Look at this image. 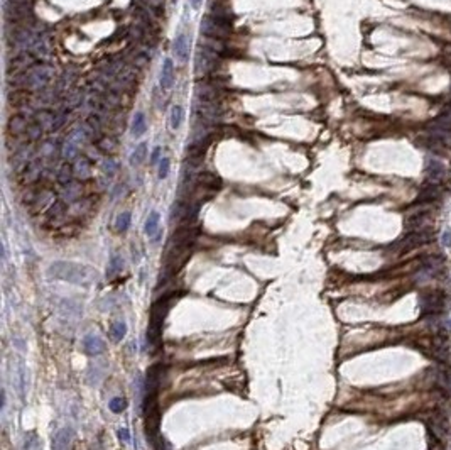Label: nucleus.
Returning a JSON list of instances; mask_svg holds the SVG:
<instances>
[{"instance_id": "f257e3e1", "label": "nucleus", "mask_w": 451, "mask_h": 450, "mask_svg": "<svg viewBox=\"0 0 451 450\" xmlns=\"http://www.w3.org/2000/svg\"><path fill=\"white\" fill-rule=\"evenodd\" d=\"M198 230L189 224L179 227L172 234L169 244L164 256V276H172L179 271V268L184 266V263L191 256V250L196 241Z\"/></svg>"}, {"instance_id": "f03ea898", "label": "nucleus", "mask_w": 451, "mask_h": 450, "mask_svg": "<svg viewBox=\"0 0 451 450\" xmlns=\"http://www.w3.org/2000/svg\"><path fill=\"white\" fill-rule=\"evenodd\" d=\"M51 278L61 279V281L71 283L78 286H90L93 281H97L98 272L95 269L85 266V264L68 263V261H58L53 263L47 269Z\"/></svg>"}, {"instance_id": "7ed1b4c3", "label": "nucleus", "mask_w": 451, "mask_h": 450, "mask_svg": "<svg viewBox=\"0 0 451 450\" xmlns=\"http://www.w3.org/2000/svg\"><path fill=\"white\" fill-rule=\"evenodd\" d=\"M172 296H164L157 300L150 308V316H149V328H147V342L150 345H157L163 335V325L166 315L169 312V307L172 303Z\"/></svg>"}, {"instance_id": "20e7f679", "label": "nucleus", "mask_w": 451, "mask_h": 450, "mask_svg": "<svg viewBox=\"0 0 451 450\" xmlns=\"http://www.w3.org/2000/svg\"><path fill=\"white\" fill-rule=\"evenodd\" d=\"M220 63V56L211 51L210 47L200 44L194 56V75L196 76H210L211 73L216 71Z\"/></svg>"}, {"instance_id": "39448f33", "label": "nucleus", "mask_w": 451, "mask_h": 450, "mask_svg": "<svg viewBox=\"0 0 451 450\" xmlns=\"http://www.w3.org/2000/svg\"><path fill=\"white\" fill-rule=\"evenodd\" d=\"M200 31H201V34H203L205 38L218 39V41H225V39L230 36V32H232V25H230V22L222 21V19H216V17L210 16V14H206V16L201 19Z\"/></svg>"}, {"instance_id": "423d86ee", "label": "nucleus", "mask_w": 451, "mask_h": 450, "mask_svg": "<svg viewBox=\"0 0 451 450\" xmlns=\"http://www.w3.org/2000/svg\"><path fill=\"white\" fill-rule=\"evenodd\" d=\"M450 298L443 291H430L421 296V312L423 315H439L450 307Z\"/></svg>"}, {"instance_id": "0eeeda50", "label": "nucleus", "mask_w": 451, "mask_h": 450, "mask_svg": "<svg viewBox=\"0 0 451 450\" xmlns=\"http://www.w3.org/2000/svg\"><path fill=\"white\" fill-rule=\"evenodd\" d=\"M86 137L88 135L85 134V131H83L82 125H80L78 129H75V131L69 132L64 144H63V156L66 158V159L71 161V159H76V158H78V153H80V149L83 147V144L86 142Z\"/></svg>"}, {"instance_id": "6e6552de", "label": "nucleus", "mask_w": 451, "mask_h": 450, "mask_svg": "<svg viewBox=\"0 0 451 450\" xmlns=\"http://www.w3.org/2000/svg\"><path fill=\"white\" fill-rule=\"evenodd\" d=\"M432 241V232L430 228H423V230H412L410 234L406 235L404 239L401 241V247L402 252H408V250H412L416 247H421L424 244H430Z\"/></svg>"}, {"instance_id": "1a4fd4ad", "label": "nucleus", "mask_w": 451, "mask_h": 450, "mask_svg": "<svg viewBox=\"0 0 451 450\" xmlns=\"http://www.w3.org/2000/svg\"><path fill=\"white\" fill-rule=\"evenodd\" d=\"M34 61H36V56L32 53H27V51L17 53V56H14L12 60L9 61L7 75H10V73L14 71V76H16V75H19V73L27 71L31 66H34Z\"/></svg>"}, {"instance_id": "9d476101", "label": "nucleus", "mask_w": 451, "mask_h": 450, "mask_svg": "<svg viewBox=\"0 0 451 450\" xmlns=\"http://www.w3.org/2000/svg\"><path fill=\"white\" fill-rule=\"evenodd\" d=\"M431 356L439 362H448L451 357V344L443 335H436L431 340Z\"/></svg>"}, {"instance_id": "9b49d317", "label": "nucleus", "mask_w": 451, "mask_h": 450, "mask_svg": "<svg viewBox=\"0 0 451 450\" xmlns=\"http://www.w3.org/2000/svg\"><path fill=\"white\" fill-rule=\"evenodd\" d=\"M426 181L432 184H439L446 178V166L439 159H428L426 161Z\"/></svg>"}, {"instance_id": "f8f14e48", "label": "nucleus", "mask_w": 451, "mask_h": 450, "mask_svg": "<svg viewBox=\"0 0 451 450\" xmlns=\"http://www.w3.org/2000/svg\"><path fill=\"white\" fill-rule=\"evenodd\" d=\"M29 124L31 122L27 120V115L17 112L16 115L10 117L9 122H7V134L12 135V137H19V135L27 132Z\"/></svg>"}, {"instance_id": "ddd939ff", "label": "nucleus", "mask_w": 451, "mask_h": 450, "mask_svg": "<svg viewBox=\"0 0 451 450\" xmlns=\"http://www.w3.org/2000/svg\"><path fill=\"white\" fill-rule=\"evenodd\" d=\"M443 190L439 184H432V183H428L424 188H421L419 195H417L416 198V203H423V205H428V203H432V202L439 200V197H441Z\"/></svg>"}, {"instance_id": "4468645a", "label": "nucleus", "mask_w": 451, "mask_h": 450, "mask_svg": "<svg viewBox=\"0 0 451 450\" xmlns=\"http://www.w3.org/2000/svg\"><path fill=\"white\" fill-rule=\"evenodd\" d=\"M210 16L216 17V19H222L226 22H232L233 14L230 9L228 2L226 0H211L210 2Z\"/></svg>"}, {"instance_id": "2eb2a0df", "label": "nucleus", "mask_w": 451, "mask_h": 450, "mask_svg": "<svg viewBox=\"0 0 451 450\" xmlns=\"http://www.w3.org/2000/svg\"><path fill=\"white\" fill-rule=\"evenodd\" d=\"M161 384V366H152L149 367L147 376H145V389H144V396H152L157 394Z\"/></svg>"}, {"instance_id": "dca6fc26", "label": "nucleus", "mask_w": 451, "mask_h": 450, "mask_svg": "<svg viewBox=\"0 0 451 450\" xmlns=\"http://www.w3.org/2000/svg\"><path fill=\"white\" fill-rule=\"evenodd\" d=\"M107 349V345H105V342L102 340L98 335H86L85 338H83V350H85L86 356L93 357V356H100L103 350Z\"/></svg>"}, {"instance_id": "f3484780", "label": "nucleus", "mask_w": 451, "mask_h": 450, "mask_svg": "<svg viewBox=\"0 0 451 450\" xmlns=\"http://www.w3.org/2000/svg\"><path fill=\"white\" fill-rule=\"evenodd\" d=\"M73 437H75V433L71 428H68V427L60 428L53 437V450H69L73 444Z\"/></svg>"}, {"instance_id": "a211bd4d", "label": "nucleus", "mask_w": 451, "mask_h": 450, "mask_svg": "<svg viewBox=\"0 0 451 450\" xmlns=\"http://www.w3.org/2000/svg\"><path fill=\"white\" fill-rule=\"evenodd\" d=\"M73 175H75L76 180H80V181H85L91 176V164H90V159H88L86 156H82V158H76L75 159V164H73Z\"/></svg>"}, {"instance_id": "6ab92c4d", "label": "nucleus", "mask_w": 451, "mask_h": 450, "mask_svg": "<svg viewBox=\"0 0 451 450\" xmlns=\"http://www.w3.org/2000/svg\"><path fill=\"white\" fill-rule=\"evenodd\" d=\"M32 100H34V93H32V90H27V88H24V90H16V91H12V93L7 95V102H9L10 105H16V107L31 105Z\"/></svg>"}, {"instance_id": "aec40b11", "label": "nucleus", "mask_w": 451, "mask_h": 450, "mask_svg": "<svg viewBox=\"0 0 451 450\" xmlns=\"http://www.w3.org/2000/svg\"><path fill=\"white\" fill-rule=\"evenodd\" d=\"M431 381L436 384V388L450 389L451 386V376L446 367H434L431 369Z\"/></svg>"}, {"instance_id": "412c9836", "label": "nucleus", "mask_w": 451, "mask_h": 450, "mask_svg": "<svg viewBox=\"0 0 451 450\" xmlns=\"http://www.w3.org/2000/svg\"><path fill=\"white\" fill-rule=\"evenodd\" d=\"M174 54L179 63H186L189 58V39L186 34H179L174 39Z\"/></svg>"}, {"instance_id": "4be33fe9", "label": "nucleus", "mask_w": 451, "mask_h": 450, "mask_svg": "<svg viewBox=\"0 0 451 450\" xmlns=\"http://www.w3.org/2000/svg\"><path fill=\"white\" fill-rule=\"evenodd\" d=\"M172 80H174V63L171 58H166L161 69V88L163 90H169L172 87Z\"/></svg>"}, {"instance_id": "5701e85b", "label": "nucleus", "mask_w": 451, "mask_h": 450, "mask_svg": "<svg viewBox=\"0 0 451 450\" xmlns=\"http://www.w3.org/2000/svg\"><path fill=\"white\" fill-rule=\"evenodd\" d=\"M159 222H161V215L159 212H156V210H152V212L149 213L147 220H145V234H147V237L154 239V241H157V232H159Z\"/></svg>"}, {"instance_id": "b1692460", "label": "nucleus", "mask_w": 451, "mask_h": 450, "mask_svg": "<svg viewBox=\"0 0 451 450\" xmlns=\"http://www.w3.org/2000/svg\"><path fill=\"white\" fill-rule=\"evenodd\" d=\"M428 220H430V212L424 210V212H417L414 215H410L406 225H408L410 230H423V228H426Z\"/></svg>"}, {"instance_id": "393cba45", "label": "nucleus", "mask_w": 451, "mask_h": 450, "mask_svg": "<svg viewBox=\"0 0 451 450\" xmlns=\"http://www.w3.org/2000/svg\"><path fill=\"white\" fill-rule=\"evenodd\" d=\"M34 119L39 125H42L44 131H47V129H54V124H56V115H54L51 110H46V109L36 112Z\"/></svg>"}, {"instance_id": "a878e982", "label": "nucleus", "mask_w": 451, "mask_h": 450, "mask_svg": "<svg viewBox=\"0 0 451 450\" xmlns=\"http://www.w3.org/2000/svg\"><path fill=\"white\" fill-rule=\"evenodd\" d=\"M147 129V120H145V113L142 110H137L132 120V135L134 137H141Z\"/></svg>"}, {"instance_id": "bb28decb", "label": "nucleus", "mask_w": 451, "mask_h": 450, "mask_svg": "<svg viewBox=\"0 0 451 450\" xmlns=\"http://www.w3.org/2000/svg\"><path fill=\"white\" fill-rule=\"evenodd\" d=\"M430 428L439 440H443L448 433V425H446V420L443 416H436V418L430 420Z\"/></svg>"}, {"instance_id": "cd10ccee", "label": "nucleus", "mask_w": 451, "mask_h": 450, "mask_svg": "<svg viewBox=\"0 0 451 450\" xmlns=\"http://www.w3.org/2000/svg\"><path fill=\"white\" fill-rule=\"evenodd\" d=\"M41 173H42V163L39 159H32L27 164V168H25V181L27 183L36 181L38 178H41Z\"/></svg>"}, {"instance_id": "c85d7f7f", "label": "nucleus", "mask_w": 451, "mask_h": 450, "mask_svg": "<svg viewBox=\"0 0 451 450\" xmlns=\"http://www.w3.org/2000/svg\"><path fill=\"white\" fill-rule=\"evenodd\" d=\"M73 178H75V175H73V166L69 163H63L60 166V169H58V183L63 184V186H68L69 183L73 181Z\"/></svg>"}, {"instance_id": "c756f323", "label": "nucleus", "mask_w": 451, "mask_h": 450, "mask_svg": "<svg viewBox=\"0 0 451 450\" xmlns=\"http://www.w3.org/2000/svg\"><path fill=\"white\" fill-rule=\"evenodd\" d=\"M145 154H147V144L141 142L139 146H135V149L132 151V154L129 158L130 166H141L145 159Z\"/></svg>"}, {"instance_id": "7c9ffc66", "label": "nucleus", "mask_w": 451, "mask_h": 450, "mask_svg": "<svg viewBox=\"0 0 451 450\" xmlns=\"http://www.w3.org/2000/svg\"><path fill=\"white\" fill-rule=\"evenodd\" d=\"M183 120H184V110H183L181 105H174L169 113V125L172 131H178L181 127Z\"/></svg>"}, {"instance_id": "2f4dec72", "label": "nucleus", "mask_w": 451, "mask_h": 450, "mask_svg": "<svg viewBox=\"0 0 451 450\" xmlns=\"http://www.w3.org/2000/svg\"><path fill=\"white\" fill-rule=\"evenodd\" d=\"M82 127H83V131H85V134L88 135V137H93V135H97L98 132H100L102 125H100V120H98V117L90 115L85 120V122L82 124Z\"/></svg>"}, {"instance_id": "473e14b6", "label": "nucleus", "mask_w": 451, "mask_h": 450, "mask_svg": "<svg viewBox=\"0 0 451 450\" xmlns=\"http://www.w3.org/2000/svg\"><path fill=\"white\" fill-rule=\"evenodd\" d=\"M53 203H54V195L51 191H41V195L34 200L36 210H42L46 206H51Z\"/></svg>"}, {"instance_id": "72a5a7b5", "label": "nucleus", "mask_w": 451, "mask_h": 450, "mask_svg": "<svg viewBox=\"0 0 451 450\" xmlns=\"http://www.w3.org/2000/svg\"><path fill=\"white\" fill-rule=\"evenodd\" d=\"M123 259L120 256H117V254H113L112 256V259H110V263H108V269H107V274L108 276H115V274H119V272H122V269H123Z\"/></svg>"}, {"instance_id": "f704fd0d", "label": "nucleus", "mask_w": 451, "mask_h": 450, "mask_svg": "<svg viewBox=\"0 0 451 450\" xmlns=\"http://www.w3.org/2000/svg\"><path fill=\"white\" fill-rule=\"evenodd\" d=\"M127 334V325L123 322H115L110 328V335H112V338L115 342H120L123 337H125Z\"/></svg>"}, {"instance_id": "c9c22d12", "label": "nucleus", "mask_w": 451, "mask_h": 450, "mask_svg": "<svg viewBox=\"0 0 451 450\" xmlns=\"http://www.w3.org/2000/svg\"><path fill=\"white\" fill-rule=\"evenodd\" d=\"M102 171H103L105 176H108V178H112V176L117 175V171H119V166L113 159H110V158H105V159H102Z\"/></svg>"}, {"instance_id": "e433bc0d", "label": "nucleus", "mask_w": 451, "mask_h": 450, "mask_svg": "<svg viewBox=\"0 0 451 450\" xmlns=\"http://www.w3.org/2000/svg\"><path fill=\"white\" fill-rule=\"evenodd\" d=\"M42 134H44L42 125H39L38 122H31L27 127V132H25V139H29V141H36V139H39Z\"/></svg>"}, {"instance_id": "4c0bfd02", "label": "nucleus", "mask_w": 451, "mask_h": 450, "mask_svg": "<svg viewBox=\"0 0 451 450\" xmlns=\"http://www.w3.org/2000/svg\"><path fill=\"white\" fill-rule=\"evenodd\" d=\"M130 220H132V215L130 212H123L120 213L119 217H117V222H115V227L119 232H127L130 227Z\"/></svg>"}, {"instance_id": "58836bf2", "label": "nucleus", "mask_w": 451, "mask_h": 450, "mask_svg": "<svg viewBox=\"0 0 451 450\" xmlns=\"http://www.w3.org/2000/svg\"><path fill=\"white\" fill-rule=\"evenodd\" d=\"M97 147L100 149V153H113L115 151V141L108 135H103V137L98 139Z\"/></svg>"}, {"instance_id": "ea45409f", "label": "nucleus", "mask_w": 451, "mask_h": 450, "mask_svg": "<svg viewBox=\"0 0 451 450\" xmlns=\"http://www.w3.org/2000/svg\"><path fill=\"white\" fill-rule=\"evenodd\" d=\"M80 193H82V190H80V184L69 183L68 186H66V190H64V200L66 202H75L76 198L80 197Z\"/></svg>"}, {"instance_id": "a19ab883", "label": "nucleus", "mask_w": 451, "mask_h": 450, "mask_svg": "<svg viewBox=\"0 0 451 450\" xmlns=\"http://www.w3.org/2000/svg\"><path fill=\"white\" fill-rule=\"evenodd\" d=\"M108 408L112 413H122L127 408V401L123 398H112L108 403Z\"/></svg>"}, {"instance_id": "79ce46f5", "label": "nucleus", "mask_w": 451, "mask_h": 450, "mask_svg": "<svg viewBox=\"0 0 451 450\" xmlns=\"http://www.w3.org/2000/svg\"><path fill=\"white\" fill-rule=\"evenodd\" d=\"M169 169H171V161L169 158H163V159L159 161V180H164L167 178V175H169Z\"/></svg>"}, {"instance_id": "37998d69", "label": "nucleus", "mask_w": 451, "mask_h": 450, "mask_svg": "<svg viewBox=\"0 0 451 450\" xmlns=\"http://www.w3.org/2000/svg\"><path fill=\"white\" fill-rule=\"evenodd\" d=\"M64 213V203L63 202H54L53 205L49 206V210H47V217H60Z\"/></svg>"}, {"instance_id": "c03bdc74", "label": "nucleus", "mask_w": 451, "mask_h": 450, "mask_svg": "<svg viewBox=\"0 0 451 450\" xmlns=\"http://www.w3.org/2000/svg\"><path fill=\"white\" fill-rule=\"evenodd\" d=\"M142 3H144L149 10H159L161 7L164 5V0H142Z\"/></svg>"}, {"instance_id": "a18cd8bd", "label": "nucleus", "mask_w": 451, "mask_h": 450, "mask_svg": "<svg viewBox=\"0 0 451 450\" xmlns=\"http://www.w3.org/2000/svg\"><path fill=\"white\" fill-rule=\"evenodd\" d=\"M441 244L445 247H451V228L446 227L441 234Z\"/></svg>"}, {"instance_id": "49530a36", "label": "nucleus", "mask_w": 451, "mask_h": 450, "mask_svg": "<svg viewBox=\"0 0 451 450\" xmlns=\"http://www.w3.org/2000/svg\"><path fill=\"white\" fill-rule=\"evenodd\" d=\"M161 159H163V158H161V147L157 146V147H154L152 154H150V163L156 164L157 161H161Z\"/></svg>"}, {"instance_id": "de8ad7c7", "label": "nucleus", "mask_w": 451, "mask_h": 450, "mask_svg": "<svg viewBox=\"0 0 451 450\" xmlns=\"http://www.w3.org/2000/svg\"><path fill=\"white\" fill-rule=\"evenodd\" d=\"M119 437H120V440H123V442H129V440H130V433H129V430H127V428H120V430H119Z\"/></svg>"}, {"instance_id": "09e8293b", "label": "nucleus", "mask_w": 451, "mask_h": 450, "mask_svg": "<svg viewBox=\"0 0 451 450\" xmlns=\"http://www.w3.org/2000/svg\"><path fill=\"white\" fill-rule=\"evenodd\" d=\"M201 2H203V0H191V7L193 9H200Z\"/></svg>"}, {"instance_id": "8fccbe9b", "label": "nucleus", "mask_w": 451, "mask_h": 450, "mask_svg": "<svg viewBox=\"0 0 451 450\" xmlns=\"http://www.w3.org/2000/svg\"><path fill=\"white\" fill-rule=\"evenodd\" d=\"M171 2H172V3H176V2H178V0H171Z\"/></svg>"}, {"instance_id": "3c124183", "label": "nucleus", "mask_w": 451, "mask_h": 450, "mask_svg": "<svg viewBox=\"0 0 451 450\" xmlns=\"http://www.w3.org/2000/svg\"><path fill=\"white\" fill-rule=\"evenodd\" d=\"M448 54H450V56H451V47H450V53H448Z\"/></svg>"}]
</instances>
